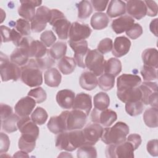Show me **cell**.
Listing matches in <instances>:
<instances>
[{"label": "cell", "instance_id": "1", "mask_svg": "<svg viewBox=\"0 0 158 158\" xmlns=\"http://www.w3.org/2000/svg\"><path fill=\"white\" fill-rule=\"evenodd\" d=\"M85 144V139L82 130H75L64 131L56 136L55 145L59 150L73 151Z\"/></svg>", "mask_w": 158, "mask_h": 158}, {"label": "cell", "instance_id": "2", "mask_svg": "<svg viewBox=\"0 0 158 158\" xmlns=\"http://www.w3.org/2000/svg\"><path fill=\"white\" fill-rule=\"evenodd\" d=\"M129 131V127L125 123L118 122L112 127L104 128L101 139L108 145L118 144L126 141Z\"/></svg>", "mask_w": 158, "mask_h": 158}, {"label": "cell", "instance_id": "3", "mask_svg": "<svg viewBox=\"0 0 158 158\" xmlns=\"http://www.w3.org/2000/svg\"><path fill=\"white\" fill-rule=\"evenodd\" d=\"M22 81L30 87H35L43 83L42 70L39 67L36 60L31 59L21 68Z\"/></svg>", "mask_w": 158, "mask_h": 158}, {"label": "cell", "instance_id": "4", "mask_svg": "<svg viewBox=\"0 0 158 158\" xmlns=\"http://www.w3.org/2000/svg\"><path fill=\"white\" fill-rule=\"evenodd\" d=\"M0 74L2 81H17L21 77V69L17 64L9 62L8 57L1 52Z\"/></svg>", "mask_w": 158, "mask_h": 158}, {"label": "cell", "instance_id": "5", "mask_svg": "<svg viewBox=\"0 0 158 158\" xmlns=\"http://www.w3.org/2000/svg\"><path fill=\"white\" fill-rule=\"evenodd\" d=\"M105 60L104 56L97 49H88L85 58V64L96 76L101 75L104 72Z\"/></svg>", "mask_w": 158, "mask_h": 158}, {"label": "cell", "instance_id": "6", "mask_svg": "<svg viewBox=\"0 0 158 158\" xmlns=\"http://www.w3.org/2000/svg\"><path fill=\"white\" fill-rule=\"evenodd\" d=\"M134 148L128 141L118 144H109L106 149V156L109 158L134 157Z\"/></svg>", "mask_w": 158, "mask_h": 158}, {"label": "cell", "instance_id": "7", "mask_svg": "<svg viewBox=\"0 0 158 158\" xmlns=\"http://www.w3.org/2000/svg\"><path fill=\"white\" fill-rule=\"evenodd\" d=\"M51 15V9L46 6H40L36 10L35 15L31 21V30L35 33L42 31L49 23Z\"/></svg>", "mask_w": 158, "mask_h": 158}, {"label": "cell", "instance_id": "8", "mask_svg": "<svg viewBox=\"0 0 158 158\" xmlns=\"http://www.w3.org/2000/svg\"><path fill=\"white\" fill-rule=\"evenodd\" d=\"M20 46H25L27 48L30 57L40 58L45 56L48 52L46 46L41 41L34 40L29 37H23Z\"/></svg>", "mask_w": 158, "mask_h": 158}, {"label": "cell", "instance_id": "9", "mask_svg": "<svg viewBox=\"0 0 158 158\" xmlns=\"http://www.w3.org/2000/svg\"><path fill=\"white\" fill-rule=\"evenodd\" d=\"M117 118V115L116 112L108 109L100 111L94 108L91 114V119L93 122L101 123L106 127H110L116 121Z\"/></svg>", "mask_w": 158, "mask_h": 158}, {"label": "cell", "instance_id": "10", "mask_svg": "<svg viewBox=\"0 0 158 158\" xmlns=\"http://www.w3.org/2000/svg\"><path fill=\"white\" fill-rule=\"evenodd\" d=\"M86 114L80 110L73 109L68 111L67 115V130L72 131L81 129L86 122Z\"/></svg>", "mask_w": 158, "mask_h": 158}, {"label": "cell", "instance_id": "11", "mask_svg": "<svg viewBox=\"0 0 158 158\" xmlns=\"http://www.w3.org/2000/svg\"><path fill=\"white\" fill-rule=\"evenodd\" d=\"M92 30L87 25L79 22H75L71 24L69 31L70 41L77 42L85 40L91 34Z\"/></svg>", "mask_w": 158, "mask_h": 158}, {"label": "cell", "instance_id": "12", "mask_svg": "<svg viewBox=\"0 0 158 158\" xmlns=\"http://www.w3.org/2000/svg\"><path fill=\"white\" fill-rule=\"evenodd\" d=\"M69 44L74 52L73 58L77 65L81 68L85 69L86 67L84 62V57L86 56L89 49L87 41L81 40L77 42H73L69 40Z\"/></svg>", "mask_w": 158, "mask_h": 158}, {"label": "cell", "instance_id": "13", "mask_svg": "<svg viewBox=\"0 0 158 158\" xmlns=\"http://www.w3.org/2000/svg\"><path fill=\"white\" fill-rule=\"evenodd\" d=\"M104 128L99 123L87 125L82 131L85 139V144L94 145L101 138Z\"/></svg>", "mask_w": 158, "mask_h": 158}, {"label": "cell", "instance_id": "14", "mask_svg": "<svg viewBox=\"0 0 158 158\" xmlns=\"http://www.w3.org/2000/svg\"><path fill=\"white\" fill-rule=\"evenodd\" d=\"M17 127L22 135H25L38 138L39 128L28 116L20 117L17 122Z\"/></svg>", "mask_w": 158, "mask_h": 158}, {"label": "cell", "instance_id": "15", "mask_svg": "<svg viewBox=\"0 0 158 158\" xmlns=\"http://www.w3.org/2000/svg\"><path fill=\"white\" fill-rule=\"evenodd\" d=\"M20 6L18 9L20 16L28 21H31L35 15V7L40 6L42 1L36 0L20 1Z\"/></svg>", "mask_w": 158, "mask_h": 158}, {"label": "cell", "instance_id": "16", "mask_svg": "<svg viewBox=\"0 0 158 158\" xmlns=\"http://www.w3.org/2000/svg\"><path fill=\"white\" fill-rule=\"evenodd\" d=\"M141 83V79L138 75L124 73L119 76L117 79V91L137 87Z\"/></svg>", "mask_w": 158, "mask_h": 158}, {"label": "cell", "instance_id": "17", "mask_svg": "<svg viewBox=\"0 0 158 158\" xmlns=\"http://www.w3.org/2000/svg\"><path fill=\"white\" fill-rule=\"evenodd\" d=\"M68 110L61 112L59 115L52 116L50 118L47 127L49 130L54 134H59L67 130V115Z\"/></svg>", "mask_w": 158, "mask_h": 158}, {"label": "cell", "instance_id": "18", "mask_svg": "<svg viewBox=\"0 0 158 158\" xmlns=\"http://www.w3.org/2000/svg\"><path fill=\"white\" fill-rule=\"evenodd\" d=\"M126 11L131 17L140 20L146 15V6L144 1L130 0L127 2Z\"/></svg>", "mask_w": 158, "mask_h": 158}, {"label": "cell", "instance_id": "19", "mask_svg": "<svg viewBox=\"0 0 158 158\" xmlns=\"http://www.w3.org/2000/svg\"><path fill=\"white\" fill-rule=\"evenodd\" d=\"M36 102L31 97L27 96L21 98L15 104L14 109L16 114L20 117L28 116L36 106Z\"/></svg>", "mask_w": 158, "mask_h": 158}, {"label": "cell", "instance_id": "20", "mask_svg": "<svg viewBox=\"0 0 158 158\" xmlns=\"http://www.w3.org/2000/svg\"><path fill=\"white\" fill-rule=\"evenodd\" d=\"M91 99V96L88 94L85 93L77 94L75 98L72 109L81 110L88 116L92 109Z\"/></svg>", "mask_w": 158, "mask_h": 158}, {"label": "cell", "instance_id": "21", "mask_svg": "<svg viewBox=\"0 0 158 158\" xmlns=\"http://www.w3.org/2000/svg\"><path fill=\"white\" fill-rule=\"evenodd\" d=\"M130 47L131 41L128 38L118 36L114 40L112 53L116 57H121L129 52Z\"/></svg>", "mask_w": 158, "mask_h": 158}, {"label": "cell", "instance_id": "22", "mask_svg": "<svg viewBox=\"0 0 158 158\" xmlns=\"http://www.w3.org/2000/svg\"><path fill=\"white\" fill-rule=\"evenodd\" d=\"M75 98V93L68 89L59 91L56 96L58 105L62 109H65L72 108Z\"/></svg>", "mask_w": 158, "mask_h": 158}, {"label": "cell", "instance_id": "23", "mask_svg": "<svg viewBox=\"0 0 158 158\" xmlns=\"http://www.w3.org/2000/svg\"><path fill=\"white\" fill-rule=\"evenodd\" d=\"M135 23L133 18L129 15H123L114 20L111 26L114 31L117 34H120L126 31Z\"/></svg>", "mask_w": 158, "mask_h": 158}, {"label": "cell", "instance_id": "24", "mask_svg": "<svg viewBox=\"0 0 158 158\" xmlns=\"http://www.w3.org/2000/svg\"><path fill=\"white\" fill-rule=\"evenodd\" d=\"M71 23L65 18L62 17L56 20L52 25V29L60 40H67L69 37Z\"/></svg>", "mask_w": 158, "mask_h": 158}, {"label": "cell", "instance_id": "25", "mask_svg": "<svg viewBox=\"0 0 158 158\" xmlns=\"http://www.w3.org/2000/svg\"><path fill=\"white\" fill-rule=\"evenodd\" d=\"M138 86L121 91H117V96L118 98L124 103L141 101L142 94Z\"/></svg>", "mask_w": 158, "mask_h": 158}, {"label": "cell", "instance_id": "26", "mask_svg": "<svg viewBox=\"0 0 158 158\" xmlns=\"http://www.w3.org/2000/svg\"><path fill=\"white\" fill-rule=\"evenodd\" d=\"M29 54L28 49L25 46H20L15 48L10 56V62L19 66H23L28 62Z\"/></svg>", "mask_w": 158, "mask_h": 158}, {"label": "cell", "instance_id": "27", "mask_svg": "<svg viewBox=\"0 0 158 158\" xmlns=\"http://www.w3.org/2000/svg\"><path fill=\"white\" fill-rule=\"evenodd\" d=\"M79 83L80 86L87 91L94 89L98 83L96 76L90 71H85L81 74Z\"/></svg>", "mask_w": 158, "mask_h": 158}, {"label": "cell", "instance_id": "28", "mask_svg": "<svg viewBox=\"0 0 158 158\" xmlns=\"http://www.w3.org/2000/svg\"><path fill=\"white\" fill-rule=\"evenodd\" d=\"M126 12V4L120 0H112L109 2L107 14L110 18H114L125 14Z\"/></svg>", "mask_w": 158, "mask_h": 158}, {"label": "cell", "instance_id": "29", "mask_svg": "<svg viewBox=\"0 0 158 158\" xmlns=\"http://www.w3.org/2000/svg\"><path fill=\"white\" fill-rule=\"evenodd\" d=\"M44 83L50 87H57L59 86L62 76L59 71L56 68L47 69L44 74Z\"/></svg>", "mask_w": 158, "mask_h": 158}, {"label": "cell", "instance_id": "30", "mask_svg": "<svg viewBox=\"0 0 158 158\" xmlns=\"http://www.w3.org/2000/svg\"><path fill=\"white\" fill-rule=\"evenodd\" d=\"M142 94L141 102L145 105H148L149 98L154 93L157 92V84L156 82L144 81L141 85H139Z\"/></svg>", "mask_w": 158, "mask_h": 158}, {"label": "cell", "instance_id": "31", "mask_svg": "<svg viewBox=\"0 0 158 158\" xmlns=\"http://www.w3.org/2000/svg\"><path fill=\"white\" fill-rule=\"evenodd\" d=\"M142 60L145 65L158 67V52L156 48H148L143 51L141 55Z\"/></svg>", "mask_w": 158, "mask_h": 158}, {"label": "cell", "instance_id": "32", "mask_svg": "<svg viewBox=\"0 0 158 158\" xmlns=\"http://www.w3.org/2000/svg\"><path fill=\"white\" fill-rule=\"evenodd\" d=\"M109 23V19L105 13L96 12L91 19L90 24L94 30H100L106 28Z\"/></svg>", "mask_w": 158, "mask_h": 158}, {"label": "cell", "instance_id": "33", "mask_svg": "<svg viewBox=\"0 0 158 158\" xmlns=\"http://www.w3.org/2000/svg\"><path fill=\"white\" fill-rule=\"evenodd\" d=\"M77 63L74 58L64 56L57 63V67L64 75H69L75 69Z\"/></svg>", "mask_w": 158, "mask_h": 158}, {"label": "cell", "instance_id": "34", "mask_svg": "<svg viewBox=\"0 0 158 158\" xmlns=\"http://www.w3.org/2000/svg\"><path fill=\"white\" fill-rule=\"evenodd\" d=\"M122 71V64L119 59L111 57L105 61L104 66V72L106 73H109L114 77L117 76Z\"/></svg>", "mask_w": 158, "mask_h": 158}, {"label": "cell", "instance_id": "35", "mask_svg": "<svg viewBox=\"0 0 158 158\" xmlns=\"http://www.w3.org/2000/svg\"><path fill=\"white\" fill-rule=\"evenodd\" d=\"M158 109L156 107L147 109L143 114L144 123L150 128H156L158 126Z\"/></svg>", "mask_w": 158, "mask_h": 158}, {"label": "cell", "instance_id": "36", "mask_svg": "<svg viewBox=\"0 0 158 158\" xmlns=\"http://www.w3.org/2000/svg\"><path fill=\"white\" fill-rule=\"evenodd\" d=\"M93 104L94 108L98 110L106 109L110 104L109 96L104 92H99L94 96Z\"/></svg>", "mask_w": 158, "mask_h": 158}, {"label": "cell", "instance_id": "37", "mask_svg": "<svg viewBox=\"0 0 158 158\" xmlns=\"http://www.w3.org/2000/svg\"><path fill=\"white\" fill-rule=\"evenodd\" d=\"M20 117L17 114H12L9 117L1 121L2 128L7 133H12L18 130L17 122L20 119Z\"/></svg>", "mask_w": 158, "mask_h": 158}, {"label": "cell", "instance_id": "38", "mask_svg": "<svg viewBox=\"0 0 158 158\" xmlns=\"http://www.w3.org/2000/svg\"><path fill=\"white\" fill-rule=\"evenodd\" d=\"M66 51V43L63 41H58L51 46L49 50V54L54 59H60L65 56Z\"/></svg>", "mask_w": 158, "mask_h": 158}, {"label": "cell", "instance_id": "39", "mask_svg": "<svg viewBox=\"0 0 158 158\" xmlns=\"http://www.w3.org/2000/svg\"><path fill=\"white\" fill-rule=\"evenodd\" d=\"M36 139L34 138L22 135L19 139L18 146L20 150L27 153L30 152L35 148Z\"/></svg>", "mask_w": 158, "mask_h": 158}, {"label": "cell", "instance_id": "40", "mask_svg": "<svg viewBox=\"0 0 158 158\" xmlns=\"http://www.w3.org/2000/svg\"><path fill=\"white\" fill-rule=\"evenodd\" d=\"M98 82L99 88L107 91L111 89L114 86L115 77L111 74L105 73L99 77Z\"/></svg>", "mask_w": 158, "mask_h": 158}, {"label": "cell", "instance_id": "41", "mask_svg": "<svg viewBox=\"0 0 158 158\" xmlns=\"http://www.w3.org/2000/svg\"><path fill=\"white\" fill-rule=\"evenodd\" d=\"M76 6L78 9V17L80 19L88 18L93 12L92 5L88 1H81Z\"/></svg>", "mask_w": 158, "mask_h": 158}, {"label": "cell", "instance_id": "42", "mask_svg": "<svg viewBox=\"0 0 158 158\" xmlns=\"http://www.w3.org/2000/svg\"><path fill=\"white\" fill-rule=\"evenodd\" d=\"M77 154L78 158H95L97 157V151L93 145L84 144L78 148Z\"/></svg>", "mask_w": 158, "mask_h": 158}, {"label": "cell", "instance_id": "43", "mask_svg": "<svg viewBox=\"0 0 158 158\" xmlns=\"http://www.w3.org/2000/svg\"><path fill=\"white\" fill-rule=\"evenodd\" d=\"M144 109V105L141 101L128 102L125 103V110L130 116H136L141 114Z\"/></svg>", "mask_w": 158, "mask_h": 158}, {"label": "cell", "instance_id": "44", "mask_svg": "<svg viewBox=\"0 0 158 158\" xmlns=\"http://www.w3.org/2000/svg\"><path fill=\"white\" fill-rule=\"evenodd\" d=\"M48 115L46 110L41 107H37L31 114V119L35 123L41 125L47 120Z\"/></svg>", "mask_w": 158, "mask_h": 158}, {"label": "cell", "instance_id": "45", "mask_svg": "<svg viewBox=\"0 0 158 158\" xmlns=\"http://www.w3.org/2000/svg\"><path fill=\"white\" fill-rule=\"evenodd\" d=\"M15 29L23 36H28L31 33V24L24 19H19L15 22Z\"/></svg>", "mask_w": 158, "mask_h": 158}, {"label": "cell", "instance_id": "46", "mask_svg": "<svg viewBox=\"0 0 158 158\" xmlns=\"http://www.w3.org/2000/svg\"><path fill=\"white\" fill-rule=\"evenodd\" d=\"M141 74L145 81H151L157 78V69L144 65L141 70Z\"/></svg>", "mask_w": 158, "mask_h": 158}, {"label": "cell", "instance_id": "47", "mask_svg": "<svg viewBox=\"0 0 158 158\" xmlns=\"http://www.w3.org/2000/svg\"><path fill=\"white\" fill-rule=\"evenodd\" d=\"M28 96L33 98L38 104L44 102L47 98L46 91L41 87H37L31 89L28 91Z\"/></svg>", "mask_w": 158, "mask_h": 158}, {"label": "cell", "instance_id": "48", "mask_svg": "<svg viewBox=\"0 0 158 158\" xmlns=\"http://www.w3.org/2000/svg\"><path fill=\"white\" fill-rule=\"evenodd\" d=\"M35 60L41 70L49 69L55 64V60L49 55V50L45 56L40 58H37Z\"/></svg>", "mask_w": 158, "mask_h": 158}, {"label": "cell", "instance_id": "49", "mask_svg": "<svg viewBox=\"0 0 158 158\" xmlns=\"http://www.w3.org/2000/svg\"><path fill=\"white\" fill-rule=\"evenodd\" d=\"M40 40L46 47H50L53 45L56 41V36L52 31L46 30L41 33Z\"/></svg>", "mask_w": 158, "mask_h": 158}, {"label": "cell", "instance_id": "50", "mask_svg": "<svg viewBox=\"0 0 158 158\" xmlns=\"http://www.w3.org/2000/svg\"><path fill=\"white\" fill-rule=\"evenodd\" d=\"M113 48L112 40L109 38H106L101 40L98 45L97 50L102 54H105L112 51Z\"/></svg>", "mask_w": 158, "mask_h": 158}, {"label": "cell", "instance_id": "51", "mask_svg": "<svg viewBox=\"0 0 158 158\" xmlns=\"http://www.w3.org/2000/svg\"><path fill=\"white\" fill-rule=\"evenodd\" d=\"M143 33V28L138 23H134L126 31V35L132 40H136Z\"/></svg>", "mask_w": 158, "mask_h": 158}, {"label": "cell", "instance_id": "52", "mask_svg": "<svg viewBox=\"0 0 158 158\" xmlns=\"http://www.w3.org/2000/svg\"><path fill=\"white\" fill-rule=\"evenodd\" d=\"M10 146V140L9 136L2 133H0V153L3 154L7 152Z\"/></svg>", "mask_w": 158, "mask_h": 158}, {"label": "cell", "instance_id": "53", "mask_svg": "<svg viewBox=\"0 0 158 158\" xmlns=\"http://www.w3.org/2000/svg\"><path fill=\"white\" fill-rule=\"evenodd\" d=\"M146 6V15L154 17L157 14V5L154 1H144Z\"/></svg>", "mask_w": 158, "mask_h": 158}, {"label": "cell", "instance_id": "54", "mask_svg": "<svg viewBox=\"0 0 158 158\" xmlns=\"http://www.w3.org/2000/svg\"><path fill=\"white\" fill-rule=\"evenodd\" d=\"M158 140L157 139H154L149 141L146 145V148L148 153L152 156H158Z\"/></svg>", "mask_w": 158, "mask_h": 158}, {"label": "cell", "instance_id": "55", "mask_svg": "<svg viewBox=\"0 0 158 158\" xmlns=\"http://www.w3.org/2000/svg\"><path fill=\"white\" fill-rule=\"evenodd\" d=\"M11 30L12 29L7 27L4 25H1L0 27L1 43H7L11 41Z\"/></svg>", "mask_w": 158, "mask_h": 158}, {"label": "cell", "instance_id": "56", "mask_svg": "<svg viewBox=\"0 0 158 158\" xmlns=\"http://www.w3.org/2000/svg\"><path fill=\"white\" fill-rule=\"evenodd\" d=\"M126 140L130 142L133 145L135 150H136L140 146L142 141L141 136L136 133H133L128 135Z\"/></svg>", "mask_w": 158, "mask_h": 158}, {"label": "cell", "instance_id": "57", "mask_svg": "<svg viewBox=\"0 0 158 158\" xmlns=\"http://www.w3.org/2000/svg\"><path fill=\"white\" fill-rule=\"evenodd\" d=\"M10 38H11V41H12L13 44L15 46H17V48H18V47H20V44L23 39V36L16 30L12 29Z\"/></svg>", "mask_w": 158, "mask_h": 158}, {"label": "cell", "instance_id": "58", "mask_svg": "<svg viewBox=\"0 0 158 158\" xmlns=\"http://www.w3.org/2000/svg\"><path fill=\"white\" fill-rule=\"evenodd\" d=\"M90 2L95 10L101 12L106 9L109 1L104 0H91Z\"/></svg>", "mask_w": 158, "mask_h": 158}, {"label": "cell", "instance_id": "59", "mask_svg": "<svg viewBox=\"0 0 158 158\" xmlns=\"http://www.w3.org/2000/svg\"><path fill=\"white\" fill-rule=\"evenodd\" d=\"M12 114V109L10 106L1 103V121L9 117Z\"/></svg>", "mask_w": 158, "mask_h": 158}, {"label": "cell", "instance_id": "60", "mask_svg": "<svg viewBox=\"0 0 158 158\" xmlns=\"http://www.w3.org/2000/svg\"><path fill=\"white\" fill-rule=\"evenodd\" d=\"M62 17H65L64 14L60 10L54 9H51V19L50 20L49 22V23L52 25V23L57 20L62 18Z\"/></svg>", "mask_w": 158, "mask_h": 158}, {"label": "cell", "instance_id": "61", "mask_svg": "<svg viewBox=\"0 0 158 158\" xmlns=\"http://www.w3.org/2000/svg\"><path fill=\"white\" fill-rule=\"evenodd\" d=\"M157 23H158V19H155L152 20L149 24V29L150 31L156 36H157Z\"/></svg>", "mask_w": 158, "mask_h": 158}, {"label": "cell", "instance_id": "62", "mask_svg": "<svg viewBox=\"0 0 158 158\" xmlns=\"http://www.w3.org/2000/svg\"><path fill=\"white\" fill-rule=\"evenodd\" d=\"M157 92L154 93L149 98L148 101V104L151 106L152 107L157 108Z\"/></svg>", "mask_w": 158, "mask_h": 158}, {"label": "cell", "instance_id": "63", "mask_svg": "<svg viewBox=\"0 0 158 158\" xmlns=\"http://www.w3.org/2000/svg\"><path fill=\"white\" fill-rule=\"evenodd\" d=\"M13 157H28V155L27 154V152L23 151H17L15 152V154H14V155L13 156Z\"/></svg>", "mask_w": 158, "mask_h": 158}]
</instances>
